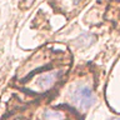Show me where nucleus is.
I'll return each mask as SVG.
<instances>
[{"mask_svg": "<svg viewBox=\"0 0 120 120\" xmlns=\"http://www.w3.org/2000/svg\"><path fill=\"white\" fill-rule=\"evenodd\" d=\"M79 1H80V0H75V3H79Z\"/></svg>", "mask_w": 120, "mask_h": 120, "instance_id": "obj_5", "label": "nucleus"}, {"mask_svg": "<svg viewBox=\"0 0 120 120\" xmlns=\"http://www.w3.org/2000/svg\"><path fill=\"white\" fill-rule=\"evenodd\" d=\"M65 115L59 110H46L44 112V120H64Z\"/></svg>", "mask_w": 120, "mask_h": 120, "instance_id": "obj_3", "label": "nucleus"}, {"mask_svg": "<svg viewBox=\"0 0 120 120\" xmlns=\"http://www.w3.org/2000/svg\"><path fill=\"white\" fill-rule=\"evenodd\" d=\"M71 101L79 110L86 111L95 103V95L91 88L88 85H80L71 93Z\"/></svg>", "mask_w": 120, "mask_h": 120, "instance_id": "obj_1", "label": "nucleus"}, {"mask_svg": "<svg viewBox=\"0 0 120 120\" xmlns=\"http://www.w3.org/2000/svg\"><path fill=\"white\" fill-rule=\"evenodd\" d=\"M111 120H120V118H112Z\"/></svg>", "mask_w": 120, "mask_h": 120, "instance_id": "obj_4", "label": "nucleus"}, {"mask_svg": "<svg viewBox=\"0 0 120 120\" xmlns=\"http://www.w3.org/2000/svg\"><path fill=\"white\" fill-rule=\"evenodd\" d=\"M18 120H20V119H18Z\"/></svg>", "mask_w": 120, "mask_h": 120, "instance_id": "obj_6", "label": "nucleus"}, {"mask_svg": "<svg viewBox=\"0 0 120 120\" xmlns=\"http://www.w3.org/2000/svg\"><path fill=\"white\" fill-rule=\"evenodd\" d=\"M59 78H60V71H58V70L41 73L35 78V80L33 82L34 89L40 93L48 91L49 89H51L54 86V84L59 80Z\"/></svg>", "mask_w": 120, "mask_h": 120, "instance_id": "obj_2", "label": "nucleus"}]
</instances>
